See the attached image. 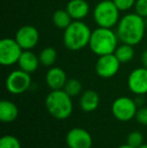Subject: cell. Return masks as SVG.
I'll use <instances>...</instances> for the list:
<instances>
[{
    "label": "cell",
    "mask_w": 147,
    "mask_h": 148,
    "mask_svg": "<svg viewBox=\"0 0 147 148\" xmlns=\"http://www.w3.org/2000/svg\"><path fill=\"white\" fill-rule=\"evenodd\" d=\"M116 26V33L119 40L134 47L142 41L145 35L147 24L145 18L133 12L122 16Z\"/></svg>",
    "instance_id": "obj_1"
},
{
    "label": "cell",
    "mask_w": 147,
    "mask_h": 148,
    "mask_svg": "<svg viewBox=\"0 0 147 148\" xmlns=\"http://www.w3.org/2000/svg\"><path fill=\"white\" fill-rule=\"evenodd\" d=\"M118 35L112 28L98 26L92 30L89 47L98 57L114 53L118 47Z\"/></svg>",
    "instance_id": "obj_2"
},
{
    "label": "cell",
    "mask_w": 147,
    "mask_h": 148,
    "mask_svg": "<svg viewBox=\"0 0 147 148\" xmlns=\"http://www.w3.org/2000/svg\"><path fill=\"white\" fill-rule=\"evenodd\" d=\"M44 104L49 113L57 120L68 119L73 113L72 97L64 89L51 90L45 97Z\"/></svg>",
    "instance_id": "obj_3"
},
{
    "label": "cell",
    "mask_w": 147,
    "mask_h": 148,
    "mask_svg": "<svg viewBox=\"0 0 147 148\" xmlns=\"http://www.w3.org/2000/svg\"><path fill=\"white\" fill-rule=\"evenodd\" d=\"M91 33L92 30L83 20H73L64 32V45L70 51H81L89 45Z\"/></svg>",
    "instance_id": "obj_4"
},
{
    "label": "cell",
    "mask_w": 147,
    "mask_h": 148,
    "mask_svg": "<svg viewBox=\"0 0 147 148\" xmlns=\"http://www.w3.org/2000/svg\"><path fill=\"white\" fill-rule=\"evenodd\" d=\"M120 12L113 0H102L94 7L93 18L100 27L113 28L119 22Z\"/></svg>",
    "instance_id": "obj_5"
},
{
    "label": "cell",
    "mask_w": 147,
    "mask_h": 148,
    "mask_svg": "<svg viewBox=\"0 0 147 148\" xmlns=\"http://www.w3.org/2000/svg\"><path fill=\"white\" fill-rule=\"evenodd\" d=\"M23 49L15 38H2L0 40V64L4 66H13L18 62Z\"/></svg>",
    "instance_id": "obj_6"
},
{
    "label": "cell",
    "mask_w": 147,
    "mask_h": 148,
    "mask_svg": "<svg viewBox=\"0 0 147 148\" xmlns=\"http://www.w3.org/2000/svg\"><path fill=\"white\" fill-rule=\"evenodd\" d=\"M137 103L129 97H119L112 104V114L117 120L127 122L135 118Z\"/></svg>",
    "instance_id": "obj_7"
},
{
    "label": "cell",
    "mask_w": 147,
    "mask_h": 148,
    "mask_svg": "<svg viewBox=\"0 0 147 148\" xmlns=\"http://www.w3.org/2000/svg\"><path fill=\"white\" fill-rule=\"evenodd\" d=\"M30 85H31L30 74L20 70V69L12 71L7 76L5 81L6 90L13 95H20V94L24 93L29 89Z\"/></svg>",
    "instance_id": "obj_8"
},
{
    "label": "cell",
    "mask_w": 147,
    "mask_h": 148,
    "mask_svg": "<svg viewBox=\"0 0 147 148\" xmlns=\"http://www.w3.org/2000/svg\"><path fill=\"white\" fill-rule=\"evenodd\" d=\"M121 62L114 53L101 56L95 64V71L100 78L110 79L119 72Z\"/></svg>",
    "instance_id": "obj_9"
},
{
    "label": "cell",
    "mask_w": 147,
    "mask_h": 148,
    "mask_svg": "<svg viewBox=\"0 0 147 148\" xmlns=\"http://www.w3.org/2000/svg\"><path fill=\"white\" fill-rule=\"evenodd\" d=\"M14 38L23 51H30L38 43L39 32L34 26L23 25L18 28Z\"/></svg>",
    "instance_id": "obj_10"
},
{
    "label": "cell",
    "mask_w": 147,
    "mask_h": 148,
    "mask_svg": "<svg viewBox=\"0 0 147 148\" xmlns=\"http://www.w3.org/2000/svg\"><path fill=\"white\" fill-rule=\"evenodd\" d=\"M127 85L133 94L139 96L147 94V69L141 66L132 71L128 76Z\"/></svg>",
    "instance_id": "obj_11"
},
{
    "label": "cell",
    "mask_w": 147,
    "mask_h": 148,
    "mask_svg": "<svg viewBox=\"0 0 147 148\" xmlns=\"http://www.w3.org/2000/svg\"><path fill=\"white\" fill-rule=\"evenodd\" d=\"M67 144L69 148H91L93 145V138L91 134L83 128H73L68 132Z\"/></svg>",
    "instance_id": "obj_12"
},
{
    "label": "cell",
    "mask_w": 147,
    "mask_h": 148,
    "mask_svg": "<svg viewBox=\"0 0 147 148\" xmlns=\"http://www.w3.org/2000/svg\"><path fill=\"white\" fill-rule=\"evenodd\" d=\"M67 81L68 78L66 72L59 66L51 68L45 75V83H46L47 87L51 90L64 89Z\"/></svg>",
    "instance_id": "obj_13"
},
{
    "label": "cell",
    "mask_w": 147,
    "mask_h": 148,
    "mask_svg": "<svg viewBox=\"0 0 147 148\" xmlns=\"http://www.w3.org/2000/svg\"><path fill=\"white\" fill-rule=\"evenodd\" d=\"M66 9L73 20H84L90 12V5L86 0H70Z\"/></svg>",
    "instance_id": "obj_14"
},
{
    "label": "cell",
    "mask_w": 147,
    "mask_h": 148,
    "mask_svg": "<svg viewBox=\"0 0 147 148\" xmlns=\"http://www.w3.org/2000/svg\"><path fill=\"white\" fill-rule=\"evenodd\" d=\"M17 64L20 70L24 71L28 74H31L37 70L40 62H39L38 56H36L31 51H23Z\"/></svg>",
    "instance_id": "obj_15"
},
{
    "label": "cell",
    "mask_w": 147,
    "mask_h": 148,
    "mask_svg": "<svg viewBox=\"0 0 147 148\" xmlns=\"http://www.w3.org/2000/svg\"><path fill=\"white\" fill-rule=\"evenodd\" d=\"M100 104L99 94L94 90H88L82 94L80 98V107L84 112L91 113L97 110Z\"/></svg>",
    "instance_id": "obj_16"
},
{
    "label": "cell",
    "mask_w": 147,
    "mask_h": 148,
    "mask_svg": "<svg viewBox=\"0 0 147 148\" xmlns=\"http://www.w3.org/2000/svg\"><path fill=\"white\" fill-rule=\"evenodd\" d=\"M18 117V108L13 102L2 100L0 102V120L4 123H10Z\"/></svg>",
    "instance_id": "obj_17"
},
{
    "label": "cell",
    "mask_w": 147,
    "mask_h": 148,
    "mask_svg": "<svg viewBox=\"0 0 147 148\" xmlns=\"http://www.w3.org/2000/svg\"><path fill=\"white\" fill-rule=\"evenodd\" d=\"M73 22V18L67 9H57L53 14V23L55 27L65 30Z\"/></svg>",
    "instance_id": "obj_18"
},
{
    "label": "cell",
    "mask_w": 147,
    "mask_h": 148,
    "mask_svg": "<svg viewBox=\"0 0 147 148\" xmlns=\"http://www.w3.org/2000/svg\"><path fill=\"white\" fill-rule=\"evenodd\" d=\"M114 55L116 56V58L119 60L121 64H126V62H129L133 60L135 51H134L133 45L122 42V45L117 47Z\"/></svg>",
    "instance_id": "obj_19"
},
{
    "label": "cell",
    "mask_w": 147,
    "mask_h": 148,
    "mask_svg": "<svg viewBox=\"0 0 147 148\" xmlns=\"http://www.w3.org/2000/svg\"><path fill=\"white\" fill-rule=\"evenodd\" d=\"M39 62L43 66H51L55 64L57 59V53L53 47H46L40 51L38 55Z\"/></svg>",
    "instance_id": "obj_20"
},
{
    "label": "cell",
    "mask_w": 147,
    "mask_h": 148,
    "mask_svg": "<svg viewBox=\"0 0 147 148\" xmlns=\"http://www.w3.org/2000/svg\"><path fill=\"white\" fill-rule=\"evenodd\" d=\"M82 83L78 80V79H69L66 83L65 87H64V90L71 96L73 97H77L81 94L82 92Z\"/></svg>",
    "instance_id": "obj_21"
},
{
    "label": "cell",
    "mask_w": 147,
    "mask_h": 148,
    "mask_svg": "<svg viewBox=\"0 0 147 148\" xmlns=\"http://www.w3.org/2000/svg\"><path fill=\"white\" fill-rule=\"evenodd\" d=\"M0 148H21V144L13 135H4L0 139Z\"/></svg>",
    "instance_id": "obj_22"
},
{
    "label": "cell",
    "mask_w": 147,
    "mask_h": 148,
    "mask_svg": "<svg viewBox=\"0 0 147 148\" xmlns=\"http://www.w3.org/2000/svg\"><path fill=\"white\" fill-rule=\"evenodd\" d=\"M143 135L139 131H132L127 136V144L134 148H138L143 144Z\"/></svg>",
    "instance_id": "obj_23"
},
{
    "label": "cell",
    "mask_w": 147,
    "mask_h": 148,
    "mask_svg": "<svg viewBox=\"0 0 147 148\" xmlns=\"http://www.w3.org/2000/svg\"><path fill=\"white\" fill-rule=\"evenodd\" d=\"M113 2L115 3V5L117 6V8L120 11L124 12L128 11L132 7H134L136 0H113Z\"/></svg>",
    "instance_id": "obj_24"
},
{
    "label": "cell",
    "mask_w": 147,
    "mask_h": 148,
    "mask_svg": "<svg viewBox=\"0 0 147 148\" xmlns=\"http://www.w3.org/2000/svg\"><path fill=\"white\" fill-rule=\"evenodd\" d=\"M135 12L143 18H147V0H136L134 5Z\"/></svg>",
    "instance_id": "obj_25"
},
{
    "label": "cell",
    "mask_w": 147,
    "mask_h": 148,
    "mask_svg": "<svg viewBox=\"0 0 147 148\" xmlns=\"http://www.w3.org/2000/svg\"><path fill=\"white\" fill-rule=\"evenodd\" d=\"M135 118L138 123L147 126V107L140 108L139 110H137Z\"/></svg>",
    "instance_id": "obj_26"
},
{
    "label": "cell",
    "mask_w": 147,
    "mask_h": 148,
    "mask_svg": "<svg viewBox=\"0 0 147 148\" xmlns=\"http://www.w3.org/2000/svg\"><path fill=\"white\" fill-rule=\"evenodd\" d=\"M141 64H142V66L147 69V49L145 51H142V53H141Z\"/></svg>",
    "instance_id": "obj_27"
},
{
    "label": "cell",
    "mask_w": 147,
    "mask_h": 148,
    "mask_svg": "<svg viewBox=\"0 0 147 148\" xmlns=\"http://www.w3.org/2000/svg\"><path fill=\"white\" fill-rule=\"evenodd\" d=\"M117 148H134V147H132V146H130L129 144H127V143H126V144H123V145H120L119 147H117Z\"/></svg>",
    "instance_id": "obj_28"
},
{
    "label": "cell",
    "mask_w": 147,
    "mask_h": 148,
    "mask_svg": "<svg viewBox=\"0 0 147 148\" xmlns=\"http://www.w3.org/2000/svg\"><path fill=\"white\" fill-rule=\"evenodd\" d=\"M138 148H147V144H142L141 146H139Z\"/></svg>",
    "instance_id": "obj_29"
}]
</instances>
